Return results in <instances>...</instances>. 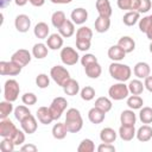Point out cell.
<instances>
[{"label": "cell", "instance_id": "obj_1", "mask_svg": "<svg viewBox=\"0 0 152 152\" xmlns=\"http://www.w3.org/2000/svg\"><path fill=\"white\" fill-rule=\"evenodd\" d=\"M65 126L69 133H77L83 127V119L78 109L69 108L65 114Z\"/></svg>", "mask_w": 152, "mask_h": 152}, {"label": "cell", "instance_id": "obj_2", "mask_svg": "<svg viewBox=\"0 0 152 152\" xmlns=\"http://www.w3.org/2000/svg\"><path fill=\"white\" fill-rule=\"evenodd\" d=\"M109 75L119 81V82H126L129 80L131 75H132V70L127 64L120 63V62H113L109 65Z\"/></svg>", "mask_w": 152, "mask_h": 152}, {"label": "cell", "instance_id": "obj_3", "mask_svg": "<svg viewBox=\"0 0 152 152\" xmlns=\"http://www.w3.org/2000/svg\"><path fill=\"white\" fill-rule=\"evenodd\" d=\"M128 94H129V89H128V86L125 84V82L115 83V84L110 86L108 89V95L114 101L124 100V99L128 97Z\"/></svg>", "mask_w": 152, "mask_h": 152}, {"label": "cell", "instance_id": "obj_4", "mask_svg": "<svg viewBox=\"0 0 152 152\" xmlns=\"http://www.w3.org/2000/svg\"><path fill=\"white\" fill-rule=\"evenodd\" d=\"M19 93H20V87H19V83L15 80L10 78L5 82V84H4V97H5V100L14 102L18 99Z\"/></svg>", "mask_w": 152, "mask_h": 152}, {"label": "cell", "instance_id": "obj_5", "mask_svg": "<svg viewBox=\"0 0 152 152\" xmlns=\"http://www.w3.org/2000/svg\"><path fill=\"white\" fill-rule=\"evenodd\" d=\"M50 76L57 83V86H61V87H63L65 84V82L69 78H71L70 77V72L66 70V68H64L62 65L52 66L51 70H50Z\"/></svg>", "mask_w": 152, "mask_h": 152}, {"label": "cell", "instance_id": "obj_6", "mask_svg": "<svg viewBox=\"0 0 152 152\" xmlns=\"http://www.w3.org/2000/svg\"><path fill=\"white\" fill-rule=\"evenodd\" d=\"M66 107H68V101H66L64 97H62V96L55 97V99L52 100L50 107H49L53 120H58V119L62 116L63 112L66 109Z\"/></svg>", "mask_w": 152, "mask_h": 152}, {"label": "cell", "instance_id": "obj_7", "mask_svg": "<svg viewBox=\"0 0 152 152\" xmlns=\"http://www.w3.org/2000/svg\"><path fill=\"white\" fill-rule=\"evenodd\" d=\"M59 57H61L62 63L65 64V65H75L80 59V56H78L77 51L71 46L62 48Z\"/></svg>", "mask_w": 152, "mask_h": 152}, {"label": "cell", "instance_id": "obj_8", "mask_svg": "<svg viewBox=\"0 0 152 152\" xmlns=\"http://www.w3.org/2000/svg\"><path fill=\"white\" fill-rule=\"evenodd\" d=\"M21 69L23 68L13 61H10V62L1 61L0 62V75H2V76H17L21 72Z\"/></svg>", "mask_w": 152, "mask_h": 152}, {"label": "cell", "instance_id": "obj_9", "mask_svg": "<svg viewBox=\"0 0 152 152\" xmlns=\"http://www.w3.org/2000/svg\"><path fill=\"white\" fill-rule=\"evenodd\" d=\"M31 58H32V56H31V53L28 52V50H26V49H19V50H17V51L12 55L11 61L15 62V63L19 64L21 68H24V66H26V65L31 62Z\"/></svg>", "mask_w": 152, "mask_h": 152}, {"label": "cell", "instance_id": "obj_10", "mask_svg": "<svg viewBox=\"0 0 152 152\" xmlns=\"http://www.w3.org/2000/svg\"><path fill=\"white\" fill-rule=\"evenodd\" d=\"M14 26L17 28L18 32H21V33H25L30 30L31 27V19L28 15L26 14H19L15 17L14 19Z\"/></svg>", "mask_w": 152, "mask_h": 152}, {"label": "cell", "instance_id": "obj_11", "mask_svg": "<svg viewBox=\"0 0 152 152\" xmlns=\"http://www.w3.org/2000/svg\"><path fill=\"white\" fill-rule=\"evenodd\" d=\"M18 128L10 120V119H1L0 121V137L2 138H11L12 134L17 131Z\"/></svg>", "mask_w": 152, "mask_h": 152}, {"label": "cell", "instance_id": "obj_12", "mask_svg": "<svg viewBox=\"0 0 152 152\" xmlns=\"http://www.w3.org/2000/svg\"><path fill=\"white\" fill-rule=\"evenodd\" d=\"M70 18H71V20H72L74 24H76V25H82V24H84V23L87 21V19H88V12H87L86 8L78 7V8L72 10V12H71V14H70Z\"/></svg>", "mask_w": 152, "mask_h": 152}, {"label": "cell", "instance_id": "obj_13", "mask_svg": "<svg viewBox=\"0 0 152 152\" xmlns=\"http://www.w3.org/2000/svg\"><path fill=\"white\" fill-rule=\"evenodd\" d=\"M20 125H21V129H23L25 133H27V134L34 133V132L37 131V127H38L37 120H36V118H34L32 114H30V115L26 116L23 121H20Z\"/></svg>", "mask_w": 152, "mask_h": 152}, {"label": "cell", "instance_id": "obj_14", "mask_svg": "<svg viewBox=\"0 0 152 152\" xmlns=\"http://www.w3.org/2000/svg\"><path fill=\"white\" fill-rule=\"evenodd\" d=\"M95 6H96L99 15L106 17V18H110V15L113 13V10H112L109 0H96Z\"/></svg>", "mask_w": 152, "mask_h": 152}, {"label": "cell", "instance_id": "obj_15", "mask_svg": "<svg viewBox=\"0 0 152 152\" xmlns=\"http://www.w3.org/2000/svg\"><path fill=\"white\" fill-rule=\"evenodd\" d=\"M139 30L144 32L150 40H152V14L139 19Z\"/></svg>", "mask_w": 152, "mask_h": 152}, {"label": "cell", "instance_id": "obj_16", "mask_svg": "<svg viewBox=\"0 0 152 152\" xmlns=\"http://www.w3.org/2000/svg\"><path fill=\"white\" fill-rule=\"evenodd\" d=\"M104 118H106V113L103 110H101L100 108L95 107V106L93 108H90L89 112H88V119H89V121L91 124L99 125V124L103 122Z\"/></svg>", "mask_w": 152, "mask_h": 152}, {"label": "cell", "instance_id": "obj_17", "mask_svg": "<svg viewBox=\"0 0 152 152\" xmlns=\"http://www.w3.org/2000/svg\"><path fill=\"white\" fill-rule=\"evenodd\" d=\"M133 72L138 78H144L145 80L147 76H150L151 68L146 62H138L133 68Z\"/></svg>", "mask_w": 152, "mask_h": 152}, {"label": "cell", "instance_id": "obj_18", "mask_svg": "<svg viewBox=\"0 0 152 152\" xmlns=\"http://www.w3.org/2000/svg\"><path fill=\"white\" fill-rule=\"evenodd\" d=\"M107 55H108V57H109L113 62H120V61H122V59L125 58L126 52H125V50H124L121 46H119V45L116 44V45H113V46H110V48L108 49Z\"/></svg>", "mask_w": 152, "mask_h": 152}, {"label": "cell", "instance_id": "obj_19", "mask_svg": "<svg viewBox=\"0 0 152 152\" xmlns=\"http://www.w3.org/2000/svg\"><path fill=\"white\" fill-rule=\"evenodd\" d=\"M135 137L139 141L141 142H146V141H150L152 139V127L148 126V125H142L141 127L138 128L137 133H135Z\"/></svg>", "mask_w": 152, "mask_h": 152}, {"label": "cell", "instance_id": "obj_20", "mask_svg": "<svg viewBox=\"0 0 152 152\" xmlns=\"http://www.w3.org/2000/svg\"><path fill=\"white\" fill-rule=\"evenodd\" d=\"M46 45L50 50H58L63 46V37L59 33H52L46 38Z\"/></svg>", "mask_w": 152, "mask_h": 152}, {"label": "cell", "instance_id": "obj_21", "mask_svg": "<svg viewBox=\"0 0 152 152\" xmlns=\"http://www.w3.org/2000/svg\"><path fill=\"white\" fill-rule=\"evenodd\" d=\"M37 118H38V121L43 125H49L53 121V118L51 115V112L48 107H39L37 109Z\"/></svg>", "mask_w": 152, "mask_h": 152}, {"label": "cell", "instance_id": "obj_22", "mask_svg": "<svg viewBox=\"0 0 152 152\" xmlns=\"http://www.w3.org/2000/svg\"><path fill=\"white\" fill-rule=\"evenodd\" d=\"M120 122L121 125H127V126H134L137 122V116L133 109H126L122 110L120 114Z\"/></svg>", "mask_w": 152, "mask_h": 152}, {"label": "cell", "instance_id": "obj_23", "mask_svg": "<svg viewBox=\"0 0 152 152\" xmlns=\"http://www.w3.org/2000/svg\"><path fill=\"white\" fill-rule=\"evenodd\" d=\"M135 128L134 126H127V125H121L119 128V137L124 141H131L135 137Z\"/></svg>", "mask_w": 152, "mask_h": 152}, {"label": "cell", "instance_id": "obj_24", "mask_svg": "<svg viewBox=\"0 0 152 152\" xmlns=\"http://www.w3.org/2000/svg\"><path fill=\"white\" fill-rule=\"evenodd\" d=\"M116 132L110 128V127H104L101 129L100 132V139L102 142H107V144H113L115 140H116Z\"/></svg>", "mask_w": 152, "mask_h": 152}, {"label": "cell", "instance_id": "obj_25", "mask_svg": "<svg viewBox=\"0 0 152 152\" xmlns=\"http://www.w3.org/2000/svg\"><path fill=\"white\" fill-rule=\"evenodd\" d=\"M58 33L63 37V38H70L71 36H74L75 33V24L72 23V20H65L63 23V25L58 28Z\"/></svg>", "mask_w": 152, "mask_h": 152}, {"label": "cell", "instance_id": "obj_26", "mask_svg": "<svg viewBox=\"0 0 152 152\" xmlns=\"http://www.w3.org/2000/svg\"><path fill=\"white\" fill-rule=\"evenodd\" d=\"M95 25V31L99 32V33H104L109 30L110 27V19L109 18H106V17H101L99 15L94 23Z\"/></svg>", "mask_w": 152, "mask_h": 152}, {"label": "cell", "instance_id": "obj_27", "mask_svg": "<svg viewBox=\"0 0 152 152\" xmlns=\"http://www.w3.org/2000/svg\"><path fill=\"white\" fill-rule=\"evenodd\" d=\"M49 53V48L46 44L43 43H36L32 48V56L37 59H43L48 56Z\"/></svg>", "mask_w": 152, "mask_h": 152}, {"label": "cell", "instance_id": "obj_28", "mask_svg": "<svg viewBox=\"0 0 152 152\" xmlns=\"http://www.w3.org/2000/svg\"><path fill=\"white\" fill-rule=\"evenodd\" d=\"M62 88H63L64 93H65L66 95H69V96H75V95L78 94V91H80V84H78V82H77L76 80H74V78H69Z\"/></svg>", "mask_w": 152, "mask_h": 152}, {"label": "cell", "instance_id": "obj_29", "mask_svg": "<svg viewBox=\"0 0 152 152\" xmlns=\"http://www.w3.org/2000/svg\"><path fill=\"white\" fill-rule=\"evenodd\" d=\"M33 33H34V36L37 37V38H39V39H46L50 34V28H49V26H48V24L46 23H44V21H40V23H38L36 26H34V28H33Z\"/></svg>", "mask_w": 152, "mask_h": 152}, {"label": "cell", "instance_id": "obj_30", "mask_svg": "<svg viewBox=\"0 0 152 152\" xmlns=\"http://www.w3.org/2000/svg\"><path fill=\"white\" fill-rule=\"evenodd\" d=\"M84 71H86V75L89 77V78H99L101 76V72H102V68L101 65L99 64V62H94L87 66H84Z\"/></svg>", "mask_w": 152, "mask_h": 152}, {"label": "cell", "instance_id": "obj_31", "mask_svg": "<svg viewBox=\"0 0 152 152\" xmlns=\"http://www.w3.org/2000/svg\"><path fill=\"white\" fill-rule=\"evenodd\" d=\"M116 5L122 11H138L140 0H118Z\"/></svg>", "mask_w": 152, "mask_h": 152}, {"label": "cell", "instance_id": "obj_32", "mask_svg": "<svg viewBox=\"0 0 152 152\" xmlns=\"http://www.w3.org/2000/svg\"><path fill=\"white\" fill-rule=\"evenodd\" d=\"M118 45L121 46L126 53H129L132 51H134L135 49V42L133 38H131L129 36H124L118 40Z\"/></svg>", "mask_w": 152, "mask_h": 152}, {"label": "cell", "instance_id": "obj_33", "mask_svg": "<svg viewBox=\"0 0 152 152\" xmlns=\"http://www.w3.org/2000/svg\"><path fill=\"white\" fill-rule=\"evenodd\" d=\"M68 128L65 126V122H57L52 127V137L57 140H62L66 137Z\"/></svg>", "mask_w": 152, "mask_h": 152}, {"label": "cell", "instance_id": "obj_34", "mask_svg": "<svg viewBox=\"0 0 152 152\" xmlns=\"http://www.w3.org/2000/svg\"><path fill=\"white\" fill-rule=\"evenodd\" d=\"M140 19V13L138 11H127L124 17H122V21L126 26H133L135 25Z\"/></svg>", "mask_w": 152, "mask_h": 152}, {"label": "cell", "instance_id": "obj_35", "mask_svg": "<svg viewBox=\"0 0 152 152\" xmlns=\"http://www.w3.org/2000/svg\"><path fill=\"white\" fill-rule=\"evenodd\" d=\"M93 38V31L88 26H81L76 31V40H89L91 42Z\"/></svg>", "mask_w": 152, "mask_h": 152}, {"label": "cell", "instance_id": "obj_36", "mask_svg": "<svg viewBox=\"0 0 152 152\" xmlns=\"http://www.w3.org/2000/svg\"><path fill=\"white\" fill-rule=\"evenodd\" d=\"M128 86V89H129V93L132 95H140L144 89H145V86L144 83L138 78V80H132L129 81V83L127 84Z\"/></svg>", "mask_w": 152, "mask_h": 152}, {"label": "cell", "instance_id": "obj_37", "mask_svg": "<svg viewBox=\"0 0 152 152\" xmlns=\"http://www.w3.org/2000/svg\"><path fill=\"white\" fill-rule=\"evenodd\" d=\"M95 107L100 108V109L103 110L104 113H108V112L112 109L113 104H112V101H110L108 97L101 96V97H97V99L95 100Z\"/></svg>", "mask_w": 152, "mask_h": 152}, {"label": "cell", "instance_id": "obj_38", "mask_svg": "<svg viewBox=\"0 0 152 152\" xmlns=\"http://www.w3.org/2000/svg\"><path fill=\"white\" fill-rule=\"evenodd\" d=\"M65 20H66V17L63 11H56L51 15V23H52L53 27H56V28H59Z\"/></svg>", "mask_w": 152, "mask_h": 152}, {"label": "cell", "instance_id": "obj_39", "mask_svg": "<svg viewBox=\"0 0 152 152\" xmlns=\"http://www.w3.org/2000/svg\"><path fill=\"white\" fill-rule=\"evenodd\" d=\"M12 112H14V108L11 101L5 100L0 102V119H6Z\"/></svg>", "mask_w": 152, "mask_h": 152}, {"label": "cell", "instance_id": "obj_40", "mask_svg": "<svg viewBox=\"0 0 152 152\" xmlns=\"http://www.w3.org/2000/svg\"><path fill=\"white\" fill-rule=\"evenodd\" d=\"M139 119L142 124H152V108L151 107H141L139 112Z\"/></svg>", "mask_w": 152, "mask_h": 152}, {"label": "cell", "instance_id": "obj_41", "mask_svg": "<svg viewBox=\"0 0 152 152\" xmlns=\"http://www.w3.org/2000/svg\"><path fill=\"white\" fill-rule=\"evenodd\" d=\"M144 104V100L139 95H131L127 97V106L131 109H140Z\"/></svg>", "mask_w": 152, "mask_h": 152}, {"label": "cell", "instance_id": "obj_42", "mask_svg": "<svg viewBox=\"0 0 152 152\" xmlns=\"http://www.w3.org/2000/svg\"><path fill=\"white\" fill-rule=\"evenodd\" d=\"M78 152H94L95 151V144L91 139H83L78 147H77Z\"/></svg>", "mask_w": 152, "mask_h": 152}, {"label": "cell", "instance_id": "obj_43", "mask_svg": "<svg viewBox=\"0 0 152 152\" xmlns=\"http://www.w3.org/2000/svg\"><path fill=\"white\" fill-rule=\"evenodd\" d=\"M31 114V112H30V109L26 107V106H18V107H15L14 108V118L20 122V121H23L26 116H28Z\"/></svg>", "mask_w": 152, "mask_h": 152}, {"label": "cell", "instance_id": "obj_44", "mask_svg": "<svg viewBox=\"0 0 152 152\" xmlns=\"http://www.w3.org/2000/svg\"><path fill=\"white\" fill-rule=\"evenodd\" d=\"M80 95H81V99L82 100H84V101H91L95 97V89L93 87H90V86H86L84 88L81 89Z\"/></svg>", "mask_w": 152, "mask_h": 152}, {"label": "cell", "instance_id": "obj_45", "mask_svg": "<svg viewBox=\"0 0 152 152\" xmlns=\"http://www.w3.org/2000/svg\"><path fill=\"white\" fill-rule=\"evenodd\" d=\"M36 84L38 86V88L40 89H45L50 86V78L46 74H39L36 77Z\"/></svg>", "mask_w": 152, "mask_h": 152}, {"label": "cell", "instance_id": "obj_46", "mask_svg": "<svg viewBox=\"0 0 152 152\" xmlns=\"http://www.w3.org/2000/svg\"><path fill=\"white\" fill-rule=\"evenodd\" d=\"M14 147H15V145L11 138H2V140L0 142V150L2 152H12L14 150Z\"/></svg>", "mask_w": 152, "mask_h": 152}, {"label": "cell", "instance_id": "obj_47", "mask_svg": "<svg viewBox=\"0 0 152 152\" xmlns=\"http://www.w3.org/2000/svg\"><path fill=\"white\" fill-rule=\"evenodd\" d=\"M11 139H12V141L14 142L15 146H20V145H23L24 141H25V132H24V131H20V129H17V131L12 134Z\"/></svg>", "mask_w": 152, "mask_h": 152}, {"label": "cell", "instance_id": "obj_48", "mask_svg": "<svg viewBox=\"0 0 152 152\" xmlns=\"http://www.w3.org/2000/svg\"><path fill=\"white\" fill-rule=\"evenodd\" d=\"M21 101L26 106H33L37 103V96L33 93H25L21 96Z\"/></svg>", "mask_w": 152, "mask_h": 152}, {"label": "cell", "instance_id": "obj_49", "mask_svg": "<svg viewBox=\"0 0 152 152\" xmlns=\"http://www.w3.org/2000/svg\"><path fill=\"white\" fill-rule=\"evenodd\" d=\"M94 62H97V58L93 53H86L84 56L81 57V64L83 66H87V65H89V64H91Z\"/></svg>", "mask_w": 152, "mask_h": 152}, {"label": "cell", "instance_id": "obj_50", "mask_svg": "<svg viewBox=\"0 0 152 152\" xmlns=\"http://www.w3.org/2000/svg\"><path fill=\"white\" fill-rule=\"evenodd\" d=\"M152 7V2L151 0H140V5L138 8L139 13H147Z\"/></svg>", "mask_w": 152, "mask_h": 152}, {"label": "cell", "instance_id": "obj_51", "mask_svg": "<svg viewBox=\"0 0 152 152\" xmlns=\"http://www.w3.org/2000/svg\"><path fill=\"white\" fill-rule=\"evenodd\" d=\"M91 42L89 40H76V48L80 51H88L90 49Z\"/></svg>", "mask_w": 152, "mask_h": 152}, {"label": "cell", "instance_id": "obj_52", "mask_svg": "<svg viewBox=\"0 0 152 152\" xmlns=\"http://www.w3.org/2000/svg\"><path fill=\"white\" fill-rule=\"evenodd\" d=\"M97 151H99V152H115V147H114L113 144L102 142L101 145H99Z\"/></svg>", "mask_w": 152, "mask_h": 152}, {"label": "cell", "instance_id": "obj_53", "mask_svg": "<svg viewBox=\"0 0 152 152\" xmlns=\"http://www.w3.org/2000/svg\"><path fill=\"white\" fill-rule=\"evenodd\" d=\"M37 150H38L37 146L33 145V144H25V145H23L20 147V151H23V152H26V151H28V152H36Z\"/></svg>", "mask_w": 152, "mask_h": 152}, {"label": "cell", "instance_id": "obj_54", "mask_svg": "<svg viewBox=\"0 0 152 152\" xmlns=\"http://www.w3.org/2000/svg\"><path fill=\"white\" fill-rule=\"evenodd\" d=\"M144 86H145V89H147L150 93H152V76H147L145 78Z\"/></svg>", "mask_w": 152, "mask_h": 152}, {"label": "cell", "instance_id": "obj_55", "mask_svg": "<svg viewBox=\"0 0 152 152\" xmlns=\"http://www.w3.org/2000/svg\"><path fill=\"white\" fill-rule=\"evenodd\" d=\"M28 2L34 7H42L45 4V0H28Z\"/></svg>", "mask_w": 152, "mask_h": 152}, {"label": "cell", "instance_id": "obj_56", "mask_svg": "<svg viewBox=\"0 0 152 152\" xmlns=\"http://www.w3.org/2000/svg\"><path fill=\"white\" fill-rule=\"evenodd\" d=\"M52 4H70L72 0H50Z\"/></svg>", "mask_w": 152, "mask_h": 152}, {"label": "cell", "instance_id": "obj_57", "mask_svg": "<svg viewBox=\"0 0 152 152\" xmlns=\"http://www.w3.org/2000/svg\"><path fill=\"white\" fill-rule=\"evenodd\" d=\"M27 1L28 0H14V2H15L17 6H25L27 4Z\"/></svg>", "mask_w": 152, "mask_h": 152}, {"label": "cell", "instance_id": "obj_58", "mask_svg": "<svg viewBox=\"0 0 152 152\" xmlns=\"http://www.w3.org/2000/svg\"><path fill=\"white\" fill-rule=\"evenodd\" d=\"M11 1H12V0H0V6H1V8H5L7 5H10Z\"/></svg>", "mask_w": 152, "mask_h": 152}, {"label": "cell", "instance_id": "obj_59", "mask_svg": "<svg viewBox=\"0 0 152 152\" xmlns=\"http://www.w3.org/2000/svg\"><path fill=\"white\" fill-rule=\"evenodd\" d=\"M148 49H150V52L152 53V40H151V43H150V46H148Z\"/></svg>", "mask_w": 152, "mask_h": 152}]
</instances>
